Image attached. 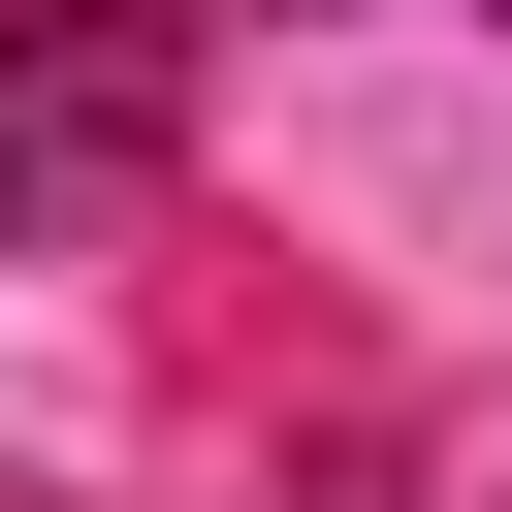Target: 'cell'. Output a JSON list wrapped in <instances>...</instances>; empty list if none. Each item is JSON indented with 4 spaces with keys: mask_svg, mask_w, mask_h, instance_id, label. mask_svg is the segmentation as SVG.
I'll use <instances>...</instances> for the list:
<instances>
[{
    "mask_svg": "<svg viewBox=\"0 0 512 512\" xmlns=\"http://www.w3.org/2000/svg\"><path fill=\"white\" fill-rule=\"evenodd\" d=\"M160 128H192V0H0V256L160 192Z\"/></svg>",
    "mask_w": 512,
    "mask_h": 512,
    "instance_id": "6da1fadb",
    "label": "cell"
}]
</instances>
